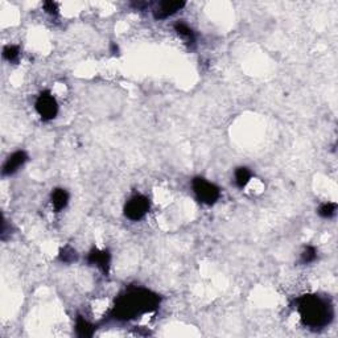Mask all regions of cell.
<instances>
[{
    "mask_svg": "<svg viewBox=\"0 0 338 338\" xmlns=\"http://www.w3.org/2000/svg\"><path fill=\"white\" fill-rule=\"evenodd\" d=\"M193 186V191H195L196 197L200 202L205 204V205H213L218 201L221 191L217 185L212 184V182L206 181L205 178L196 177L191 182Z\"/></svg>",
    "mask_w": 338,
    "mask_h": 338,
    "instance_id": "3",
    "label": "cell"
},
{
    "mask_svg": "<svg viewBox=\"0 0 338 338\" xmlns=\"http://www.w3.org/2000/svg\"><path fill=\"white\" fill-rule=\"evenodd\" d=\"M335 210H337V205L335 204H333V202H326V204L320 206L318 214L321 215L322 218H331L335 214Z\"/></svg>",
    "mask_w": 338,
    "mask_h": 338,
    "instance_id": "14",
    "label": "cell"
},
{
    "mask_svg": "<svg viewBox=\"0 0 338 338\" xmlns=\"http://www.w3.org/2000/svg\"><path fill=\"white\" fill-rule=\"evenodd\" d=\"M75 330L79 337H91L94 333V326L89 321H86L82 316H78L75 322Z\"/></svg>",
    "mask_w": 338,
    "mask_h": 338,
    "instance_id": "10",
    "label": "cell"
},
{
    "mask_svg": "<svg viewBox=\"0 0 338 338\" xmlns=\"http://www.w3.org/2000/svg\"><path fill=\"white\" fill-rule=\"evenodd\" d=\"M28 160V155L25 154L24 151H16L14 154L11 155L7 159V161L4 163L3 167V174L8 176V174H12L19 169L20 167L27 163Z\"/></svg>",
    "mask_w": 338,
    "mask_h": 338,
    "instance_id": "8",
    "label": "cell"
},
{
    "mask_svg": "<svg viewBox=\"0 0 338 338\" xmlns=\"http://www.w3.org/2000/svg\"><path fill=\"white\" fill-rule=\"evenodd\" d=\"M174 31L177 32L178 36H181L185 41L188 42V44H190V45L195 44V41H196L195 32L191 31L190 28L185 24V23H177V24L174 25Z\"/></svg>",
    "mask_w": 338,
    "mask_h": 338,
    "instance_id": "11",
    "label": "cell"
},
{
    "mask_svg": "<svg viewBox=\"0 0 338 338\" xmlns=\"http://www.w3.org/2000/svg\"><path fill=\"white\" fill-rule=\"evenodd\" d=\"M87 259H89V263L95 264L105 275H109L110 262H111V255H110L109 251L92 249L89 253V258Z\"/></svg>",
    "mask_w": 338,
    "mask_h": 338,
    "instance_id": "7",
    "label": "cell"
},
{
    "mask_svg": "<svg viewBox=\"0 0 338 338\" xmlns=\"http://www.w3.org/2000/svg\"><path fill=\"white\" fill-rule=\"evenodd\" d=\"M58 258L64 263H72V262H74L77 259V253H75V250H73L72 247L66 246L60 251V256Z\"/></svg>",
    "mask_w": 338,
    "mask_h": 338,
    "instance_id": "13",
    "label": "cell"
},
{
    "mask_svg": "<svg viewBox=\"0 0 338 338\" xmlns=\"http://www.w3.org/2000/svg\"><path fill=\"white\" fill-rule=\"evenodd\" d=\"M19 55H20V51H19V48L17 46H15V45H8V46H6L3 51V56L6 60H8L10 62L12 61H16L17 57H19Z\"/></svg>",
    "mask_w": 338,
    "mask_h": 338,
    "instance_id": "16",
    "label": "cell"
},
{
    "mask_svg": "<svg viewBox=\"0 0 338 338\" xmlns=\"http://www.w3.org/2000/svg\"><path fill=\"white\" fill-rule=\"evenodd\" d=\"M44 10L51 15L58 14V6L55 2H46V3H44Z\"/></svg>",
    "mask_w": 338,
    "mask_h": 338,
    "instance_id": "17",
    "label": "cell"
},
{
    "mask_svg": "<svg viewBox=\"0 0 338 338\" xmlns=\"http://www.w3.org/2000/svg\"><path fill=\"white\" fill-rule=\"evenodd\" d=\"M52 205L55 208L56 212H61L62 209H65L69 202V195L65 189H55L52 193Z\"/></svg>",
    "mask_w": 338,
    "mask_h": 338,
    "instance_id": "9",
    "label": "cell"
},
{
    "mask_svg": "<svg viewBox=\"0 0 338 338\" xmlns=\"http://www.w3.org/2000/svg\"><path fill=\"white\" fill-rule=\"evenodd\" d=\"M36 111L44 120L55 119L58 113L57 101L49 91H44L36 101Z\"/></svg>",
    "mask_w": 338,
    "mask_h": 338,
    "instance_id": "5",
    "label": "cell"
},
{
    "mask_svg": "<svg viewBox=\"0 0 338 338\" xmlns=\"http://www.w3.org/2000/svg\"><path fill=\"white\" fill-rule=\"evenodd\" d=\"M251 180V172L249 168L240 167L235 171V184L238 185V188H245Z\"/></svg>",
    "mask_w": 338,
    "mask_h": 338,
    "instance_id": "12",
    "label": "cell"
},
{
    "mask_svg": "<svg viewBox=\"0 0 338 338\" xmlns=\"http://www.w3.org/2000/svg\"><path fill=\"white\" fill-rule=\"evenodd\" d=\"M160 297L143 288L131 289L120 295L113 308V317L116 320H132L136 316L154 312L159 308Z\"/></svg>",
    "mask_w": 338,
    "mask_h": 338,
    "instance_id": "1",
    "label": "cell"
},
{
    "mask_svg": "<svg viewBox=\"0 0 338 338\" xmlns=\"http://www.w3.org/2000/svg\"><path fill=\"white\" fill-rule=\"evenodd\" d=\"M297 311L307 326L324 328L333 318V307L326 299L317 295H305L297 300Z\"/></svg>",
    "mask_w": 338,
    "mask_h": 338,
    "instance_id": "2",
    "label": "cell"
},
{
    "mask_svg": "<svg viewBox=\"0 0 338 338\" xmlns=\"http://www.w3.org/2000/svg\"><path fill=\"white\" fill-rule=\"evenodd\" d=\"M185 7V2H160L154 10V16L156 20H164L169 16L174 15L177 11Z\"/></svg>",
    "mask_w": 338,
    "mask_h": 338,
    "instance_id": "6",
    "label": "cell"
},
{
    "mask_svg": "<svg viewBox=\"0 0 338 338\" xmlns=\"http://www.w3.org/2000/svg\"><path fill=\"white\" fill-rule=\"evenodd\" d=\"M150 210V200L146 196H135L124 206V215L131 221H140Z\"/></svg>",
    "mask_w": 338,
    "mask_h": 338,
    "instance_id": "4",
    "label": "cell"
},
{
    "mask_svg": "<svg viewBox=\"0 0 338 338\" xmlns=\"http://www.w3.org/2000/svg\"><path fill=\"white\" fill-rule=\"evenodd\" d=\"M316 258H317V250L314 249L313 246H307L304 251H303V254H301V262L304 264L312 263V262L316 260Z\"/></svg>",
    "mask_w": 338,
    "mask_h": 338,
    "instance_id": "15",
    "label": "cell"
}]
</instances>
